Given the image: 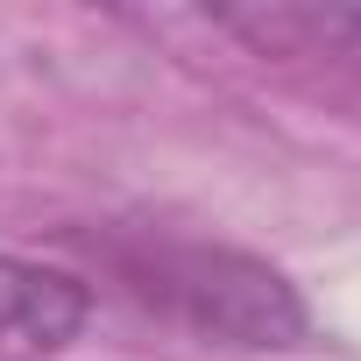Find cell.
I'll return each instance as SVG.
<instances>
[{
  "instance_id": "1",
  "label": "cell",
  "mask_w": 361,
  "mask_h": 361,
  "mask_svg": "<svg viewBox=\"0 0 361 361\" xmlns=\"http://www.w3.org/2000/svg\"><path fill=\"white\" fill-rule=\"evenodd\" d=\"M92 255L142 312L185 326L192 340L283 354V347H305V333H312L298 283L248 248L177 241V234H99Z\"/></svg>"
},
{
  "instance_id": "2",
  "label": "cell",
  "mask_w": 361,
  "mask_h": 361,
  "mask_svg": "<svg viewBox=\"0 0 361 361\" xmlns=\"http://www.w3.org/2000/svg\"><path fill=\"white\" fill-rule=\"evenodd\" d=\"M206 22L361 106V8H220Z\"/></svg>"
},
{
  "instance_id": "3",
  "label": "cell",
  "mask_w": 361,
  "mask_h": 361,
  "mask_svg": "<svg viewBox=\"0 0 361 361\" xmlns=\"http://www.w3.org/2000/svg\"><path fill=\"white\" fill-rule=\"evenodd\" d=\"M92 319V283L0 248V361H50Z\"/></svg>"
}]
</instances>
